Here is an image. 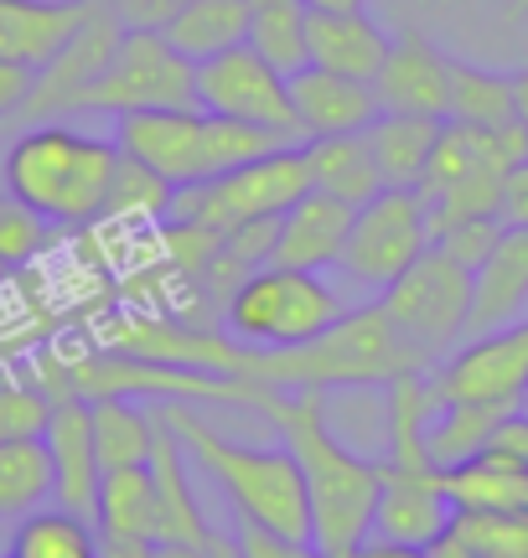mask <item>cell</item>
I'll list each match as a JSON object with an SVG mask.
<instances>
[{
	"mask_svg": "<svg viewBox=\"0 0 528 558\" xmlns=\"http://www.w3.org/2000/svg\"><path fill=\"white\" fill-rule=\"evenodd\" d=\"M269 429L285 439L296 456L311 501V543L326 558H352L373 538V512H379V460H363L347 450L326 424V393H275L269 403Z\"/></svg>",
	"mask_w": 528,
	"mask_h": 558,
	"instance_id": "6da1fadb",
	"label": "cell"
},
{
	"mask_svg": "<svg viewBox=\"0 0 528 558\" xmlns=\"http://www.w3.org/2000/svg\"><path fill=\"white\" fill-rule=\"evenodd\" d=\"M171 435L182 439L197 471L218 481L228 497L233 518L269 527L280 538L311 543V501H305V481L296 456L280 445H249V439L224 435L213 418H203V403H156Z\"/></svg>",
	"mask_w": 528,
	"mask_h": 558,
	"instance_id": "7a4b0ae2",
	"label": "cell"
},
{
	"mask_svg": "<svg viewBox=\"0 0 528 558\" xmlns=\"http://www.w3.org/2000/svg\"><path fill=\"white\" fill-rule=\"evenodd\" d=\"M120 171V145L62 120L26 124L5 150V192L37 207L52 228H88L104 222L109 186Z\"/></svg>",
	"mask_w": 528,
	"mask_h": 558,
	"instance_id": "3957f363",
	"label": "cell"
},
{
	"mask_svg": "<svg viewBox=\"0 0 528 558\" xmlns=\"http://www.w3.org/2000/svg\"><path fill=\"white\" fill-rule=\"evenodd\" d=\"M115 145H120V156L151 166L156 177H166L182 192V186H203V181L224 177L264 150H280L285 140L269 130H254V124L207 114L192 104V109L124 114V120H115Z\"/></svg>",
	"mask_w": 528,
	"mask_h": 558,
	"instance_id": "277c9868",
	"label": "cell"
},
{
	"mask_svg": "<svg viewBox=\"0 0 528 558\" xmlns=\"http://www.w3.org/2000/svg\"><path fill=\"white\" fill-rule=\"evenodd\" d=\"M528 156V130L518 120L503 130L488 124H461L446 120L430 171L420 181V197L430 207V239L456 218H497V197H503V177Z\"/></svg>",
	"mask_w": 528,
	"mask_h": 558,
	"instance_id": "5b68a950",
	"label": "cell"
},
{
	"mask_svg": "<svg viewBox=\"0 0 528 558\" xmlns=\"http://www.w3.org/2000/svg\"><path fill=\"white\" fill-rule=\"evenodd\" d=\"M347 316L343 295L311 269H285L260 264L254 275L239 279V290L224 305V326L244 347H305L322 331H332Z\"/></svg>",
	"mask_w": 528,
	"mask_h": 558,
	"instance_id": "8992f818",
	"label": "cell"
},
{
	"mask_svg": "<svg viewBox=\"0 0 528 558\" xmlns=\"http://www.w3.org/2000/svg\"><path fill=\"white\" fill-rule=\"evenodd\" d=\"M311 192V171H305V150L301 145H280V150H264V156L233 166L224 177L203 181V186H182L171 197L166 218L177 222H203L218 233H233L244 222H269L280 218L285 207Z\"/></svg>",
	"mask_w": 528,
	"mask_h": 558,
	"instance_id": "52a82bcc",
	"label": "cell"
},
{
	"mask_svg": "<svg viewBox=\"0 0 528 558\" xmlns=\"http://www.w3.org/2000/svg\"><path fill=\"white\" fill-rule=\"evenodd\" d=\"M379 305L405 331V341H415L430 362H441L471 337V269L430 243L425 254L388 284Z\"/></svg>",
	"mask_w": 528,
	"mask_h": 558,
	"instance_id": "ba28073f",
	"label": "cell"
},
{
	"mask_svg": "<svg viewBox=\"0 0 528 558\" xmlns=\"http://www.w3.org/2000/svg\"><path fill=\"white\" fill-rule=\"evenodd\" d=\"M197 104V62H187L166 32H120V47L88 88L83 109L94 114H145V109H192Z\"/></svg>",
	"mask_w": 528,
	"mask_h": 558,
	"instance_id": "9c48e42d",
	"label": "cell"
},
{
	"mask_svg": "<svg viewBox=\"0 0 528 558\" xmlns=\"http://www.w3.org/2000/svg\"><path fill=\"white\" fill-rule=\"evenodd\" d=\"M430 248V207L420 192L405 186H384L373 202L358 207L352 233H347V254L343 269L358 290H379L384 295L394 279L405 275L409 264Z\"/></svg>",
	"mask_w": 528,
	"mask_h": 558,
	"instance_id": "30bf717a",
	"label": "cell"
},
{
	"mask_svg": "<svg viewBox=\"0 0 528 558\" xmlns=\"http://www.w3.org/2000/svg\"><path fill=\"white\" fill-rule=\"evenodd\" d=\"M197 109L239 120V124H254V130H269L285 145H305L301 120L290 109V78H285L280 68H269L249 41L197 62Z\"/></svg>",
	"mask_w": 528,
	"mask_h": 558,
	"instance_id": "8fae6325",
	"label": "cell"
},
{
	"mask_svg": "<svg viewBox=\"0 0 528 558\" xmlns=\"http://www.w3.org/2000/svg\"><path fill=\"white\" fill-rule=\"evenodd\" d=\"M528 388V320L467 337L430 367L435 403H518Z\"/></svg>",
	"mask_w": 528,
	"mask_h": 558,
	"instance_id": "7c38bea8",
	"label": "cell"
},
{
	"mask_svg": "<svg viewBox=\"0 0 528 558\" xmlns=\"http://www.w3.org/2000/svg\"><path fill=\"white\" fill-rule=\"evenodd\" d=\"M120 21L104 11L88 16V26H83L79 37L62 47L58 58L47 62L37 73V83H32V94H26V104H21V124H41V120H62V114H79L83 99H88V88L104 78V68H109V58H115V47H120Z\"/></svg>",
	"mask_w": 528,
	"mask_h": 558,
	"instance_id": "4fadbf2b",
	"label": "cell"
},
{
	"mask_svg": "<svg viewBox=\"0 0 528 558\" xmlns=\"http://www.w3.org/2000/svg\"><path fill=\"white\" fill-rule=\"evenodd\" d=\"M451 501L441 492V471L435 465H394L379 460V512H373V533L394 543H415L430 548L435 538L451 533Z\"/></svg>",
	"mask_w": 528,
	"mask_h": 558,
	"instance_id": "5bb4252c",
	"label": "cell"
},
{
	"mask_svg": "<svg viewBox=\"0 0 528 558\" xmlns=\"http://www.w3.org/2000/svg\"><path fill=\"white\" fill-rule=\"evenodd\" d=\"M373 94L388 114H425L446 120L451 109V58L425 32H399L388 41V58L373 78Z\"/></svg>",
	"mask_w": 528,
	"mask_h": 558,
	"instance_id": "9a60e30c",
	"label": "cell"
},
{
	"mask_svg": "<svg viewBox=\"0 0 528 558\" xmlns=\"http://www.w3.org/2000/svg\"><path fill=\"white\" fill-rule=\"evenodd\" d=\"M47 456H52V476H58V507L73 512V518L94 522V507H99V445H94V403L88 399H58L52 403V418H47Z\"/></svg>",
	"mask_w": 528,
	"mask_h": 558,
	"instance_id": "2e32d148",
	"label": "cell"
},
{
	"mask_svg": "<svg viewBox=\"0 0 528 558\" xmlns=\"http://www.w3.org/2000/svg\"><path fill=\"white\" fill-rule=\"evenodd\" d=\"M352 218L358 207L326 197V192H305L296 207H285L280 222H275V248H269V264H285V269H337L347 254V233H352Z\"/></svg>",
	"mask_w": 528,
	"mask_h": 558,
	"instance_id": "e0dca14e",
	"label": "cell"
},
{
	"mask_svg": "<svg viewBox=\"0 0 528 558\" xmlns=\"http://www.w3.org/2000/svg\"><path fill=\"white\" fill-rule=\"evenodd\" d=\"M94 11L99 0H0V58L41 73Z\"/></svg>",
	"mask_w": 528,
	"mask_h": 558,
	"instance_id": "ac0fdd59",
	"label": "cell"
},
{
	"mask_svg": "<svg viewBox=\"0 0 528 558\" xmlns=\"http://www.w3.org/2000/svg\"><path fill=\"white\" fill-rule=\"evenodd\" d=\"M290 109H296L305 140L363 135L368 124L384 114L373 83L343 78V73H326V68H301V73H290Z\"/></svg>",
	"mask_w": 528,
	"mask_h": 558,
	"instance_id": "d6986e66",
	"label": "cell"
},
{
	"mask_svg": "<svg viewBox=\"0 0 528 558\" xmlns=\"http://www.w3.org/2000/svg\"><path fill=\"white\" fill-rule=\"evenodd\" d=\"M388 41L394 37L368 11H311V26H305L311 68H326V73L363 78V83L379 78V68L388 58Z\"/></svg>",
	"mask_w": 528,
	"mask_h": 558,
	"instance_id": "ffe728a7",
	"label": "cell"
},
{
	"mask_svg": "<svg viewBox=\"0 0 528 558\" xmlns=\"http://www.w3.org/2000/svg\"><path fill=\"white\" fill-rule=\"evenodd\" d=\"M528 305V228H503L482 269L471 275V337L513 326Z\"/></svg>",
	"mask_w": 528,
	"mask_h": 558,
	"instance_id": "44dd1931",
	"label": "cell"
},
{
	"mask_svg": "<svg viewBox=\"0 0 528 558\" xmlns=\"http://www.w3.org/2000/svg\"><path fill=\"white\" fill-rule=\"evenodd\" d=\"M151 476H156V501H161V538L156 543H207L213 527H207L197 486H192V456L182 450V439L171 435L166 418L156 429V445H151Z\"/></svg>",
	"mask_w": 528,
	"mask_h": 558,
	"instance_id": "7402d4cb",
	"label": "cell"
},
{
	"mask_svg": "<svg viewBox=\"0 0 528 558\" xmlns=\"http://www.w3.org/2000/svg\"><path fill=\"white\" fill-rule=\"evenodd\" d=\"M94 533H99V538H130V543L161 538V501H156L151 465L104 471L99 507H94Z\"/></svg>",
	"mask_w": 528,
	"mask_h": 558,
	"instance_id": "603a6c76",
	"label": "cell"
},
{
	"mask_svg": "<svg viewBox=\"0 0 528 558\" xmlns=\"http://www.w3.org/2000/svg\"><path fill=\"white\" fill-rule=\"evenodd\" d=\"M305 171H311V186L326 192V197L347 202V207H363L384 192V177H379V160L368 150V135H322L305 140Z\"/></svg>",
	"mask_w": 528,
	"mask_h": 558,
	"instance_id": "cb8c5ba5",
	"label": "cell"
},
{
	"mask_svg": "<svg viewBox=\"0 0 528 558\" xmlns=\"http://www.w3.org/2000/svg\"><path fill=\"white\" fill-rule=\"evenodd\" d=\"M441 124L446 120H425V114H379L368 124V150L379 160V177L384 186H405V192H420V181L430 171V156H435V140H441Z\"/></svg>",
	"mask_w": 528,
	"mask_h": 558,
	"instance_id": "d4e9b609",
	"label": "cell"
},
{
	"mask_svg": "<svg viewBox=\"0 0 528 558\" xmlns=\"http://www.w3.org/2000/svg\"><path fill=\"white\" fill-rule=\"evenodd\" d=\"M518 403H435V414L425 424V456L435 471L467 465L488 450L492 429L513 414Z\"/></svg>",
	"mask_w": 528,
	"mask_h": 558,
	"instance_id": "484cf974",
	"label": "cell"
},
{
	"mask_svg": "<svg viewBox=\"0 0 528 558\" xmlns=\"http://www.w3.org/2000/svg\"><path fill=\"white\" fill-rule=\"evenodd\" d=\"M249 11H254V0H187L166 26V41L187 62H207L249 41Z\"/></svg>",
	"mask_w": 528,
	"mask_h": 558,
	"instance_id": "4316f807",
	"label": "cell"
},
{
	"mask_svg": "<svg viewBox=\"0 0 528 558\" xmlns=\"http://www.w3.org/2000/svg\"><path fill=\"white\" fill-rule=\"evenodd\" d=\"M441 492H446L451 512H528V471L492 456L441 471Z\"/></svg>",
	"mask_w": 528,
	"mask_h": 558,
	"instance_id": "83f0119b",
	"label": "cell"
},
{
	"mask_svg": "<svg viewBox=\"0 0 528 558\" xmlns=\"http://www.w3.org/2000/svg\"><path fill=\"white\" fill-rule=\"evenodd\" d=\"M58 492L47 439H5L0 445V522H21L41 512Z\"/></svg>",
	"mask_w": 528,
	"mask_h": 558,
	"instance_id": "f1b7e54d",
	"label": "cell"
},
{
	"mask_svg": "<svg viewBox=\"0 0 528 558\" xmlns=\"http://www.w3.org/2000/svg\"><path fill=\"white\" fill-rule=\"evenodd\" d=\"M161 414L135 399H99L94 403V445H99V465L120 471V465H151V445H156Z\"/></svg>",
	"mask_w": 528,
	"mask_h": 558,
	"instance_id": "f546056e",
	"label": "cell"
},
{
	"mask_svg": "<svg viewBox=\"0 0 528 558\" xmlns=\"http://www.w3.org/2000/svg\"><path fill=\"white\" fill-rule=\"evenodd\" d=\"M305 26H311V5L305 0H254V11H249V47L290 78V73L311 68Z\"/></svg>",
	"mask_w": 528,
	"mask_h": 558,
	"instance_id": "4dcf8cb0",
	"label": "cell"
},
{
	"mask_svg": "<svg viewBox=\"0 0 528 558\" xmlns=\"http://www.w3.org/2000/svg\"><path fill=\"white\" fill-rule=\"evenodd\" d=\"M446 120L488 124V130L513 124L518 120V104H513V73H497V68H482V62L451 58V109H446Z\"/></svg>",
	"mask_w": 528,
	"mask_h": 558,
	"instance_id": "1f68e13d",
	"label": "cell"
},
{
	"mask_svg": "<svg viewBox=\"0 0 528 558\" xmlns=\"http://www.w3.org/2000/svg\"><path fill=\"white\" fill-rule=\"evenodd\" d=\"M11 554L16 558H99V533L88 518H73V512H32L21 518L16 538H11Z\"/></svg>",
	"mask_w": 528,
	"mask_h": 558,
	"instance_id": "d6a6232c",
	"label": "cell"
},
{
	"mask_svg": "<svg viewBox=\"0 0 528 558\" xmlns=\"http://www.w3.org/2000/svg\"><path fill=\"white\" fill-rule=\"evenodd\" d=\"M171 197H177V186H171V181L156 177V171L141 166V160L120 156V171H115V186H109V207H104V218L109 222H166Z\"/></svg>",
	"mask_w": 528,
	"mask_h": 558,
	"instance_id": "836d02e7",
	"label": "cell"
},
{
	"mask_svg": "<svg viewBox=\"0 0 528 558\" xmlns=\"http://www.w3.org/2000/svg\"><path fill=\"white\" fill-rule=\"evenodd\" d=\"M451 533L482 558H528V512H456Z\"/></svg>",
	"mask_w": 528,
	"mask_h": 558,
	"instance_id": "e575fe53",
	"label": "cell"
},
{
	"mask_svg": "<svg viewBox=\"0 0 528 558\" xmlns=\"http://www.w3.org/2000/svg\"><path fill=\"white\" fill-rule=\"evenodd\" d=\"M52 243V222L41 218L37 207H26L21 197L0 192V269H26L32 259H41V248Z\"/></svg>",
	"mask_w": 528,
	"mask_h": 558,
	"instance_id": "d590c367",
	"label": "cell"
},
{
	"mask_svg": "<svg viewBox=\"0 0 528 558\" xmlns=\"http://www.w3.org/2000/svg\"><path fill=\"white\" fill-rule=\"evenodd\" d=\"M52 418V399L37 383H0V445L5 439H41Z\"/></svg>",
	"mask_w": 528,
	"mask_h": 558,
	"instance_id": "8d00e7d4",
	"label": "cell"
},
{
	"mask_svg": "<svg viewBox=\"0 0 528 558\" xmlns=\"http://www.w3.org/2000/svg\"><path fill=\"white\" fill-rule=\"evenodd\" d=\"M497 239H503V218H456V222H446L430 243H435L441 254H451L456 264H467L471 275H477L482 259L497 248Z\"/></svg>",
	"mask_w": 528,
	"mask_h": 558,
	"instance_id": "74e56055",
	"label": "cell"
},
{
	"mask_svg": "<svg viewBox=\"0 0 528 558\" xmlns=\"http://www.w3.org/2000/svg\"><path fill=\"white\" fill-rule=\"evenodd\" d=\"M182 5L187 0H104V11L120 21L124 32H166Z\"/></svg>",
	"mask_w": 528,
	"mask_h": 558,
	"instance_id": "f35d334b",
	"label": "cell"
},
{
	"mask_svg": "<svg viewBox=\"0 0 528 558\" xmlns=\"http://www.w3.org/2000/svg\"><path fill=\"white\" fill-rule=\"evenodd\" d=\"M239 548H244V558H326L316 543L280 538V533L254 527V522H239Z\"/></svg>",
	"mask_w": 528,
	"mask_h": 558,
	"instance_id": "ab89813d",
	"label": "cell"
},
{
	"mask_svg": "<svg viewBox=\"0 0 528 558\" xmlns=\"http://www.w3.org/2000/svg\"><path fill=\"white\" fill-rule=\"evenodd\" d=\"M482 456H492V460H503V465H518V471H528V418L513 409L497 429H492V439H488V450Z\"/></svg>",
	"mask_w": 528,
	"mask_h": 558,
	"instance_id": "60d3db41",
	"label": "cell"
},
{
	"mask_svg": "<svg viewBox=\"0 0 528 558\" xmlns=\"http://www.w3.org/2000/svg\"><path fill=\"white\" fill-rule=\"evenodd\" d=\"M497 218L503 228H528V156L503 177V197H497Z\"/></svg>",
	"mask_w": 528,
	"mask_h": 558,
	"instance_id": "b9f144b4",
	"label": "cell"
},
{
	"mask_svg": "<svg viewBox=\"0 0 528 558\" xmlns=\"http://www.w3.org/2000/svg\"><path fill=\"white\" fill-rule=\"evenodd\" d=\"M32 83H37L32 68L0 58V120H5V114H21V104H26V94H32Z\"/></svg>",
	"mask_w": 528,
	"mask_h": 558,
	"instance_id": "7bdbcfd3",
	"label": "cell"
},
{
	"mask_svg": "<svg viewBox=\"0 0 528 558\" xmlns=\"http://www.w3.org/2000/svg\"><path fill=\"white\" fill-rule=\"evenodd\" d=\"M352 558H430V548H415V543H394V538H379V533H373V538H368Z\"/></svg>",
	"mask_w": 528,
	"mask_h": 558,
	"instance_id": "ee69618b",
	"label": "cell"
},
{
	"mask_svg": "<svg viewBox=\"0 0 528 558\" xmlns=\"http://www.w3.org/2000/svg\"><path fill=\"white\" fill-rule=\"evenodd\" d=\"M99 558H156V543H130V538H99Z\"/></svg>",
	"mask_w": 528,
	"mask_h": 558,
	"instance_id": "f6af8a7d",
	"label": "cell"
},
{
	"mask_svg": "<svg viewBox=\"0 0 528 558\" xmlns=\"http://www.w3.org/2000/svg\"><path fill=\"white\" fill-rule=\"evenodd\" d=\"M207 558H244L239 533H207Z\"/></svg>",
	"mask_w": 528,
	"mask_h": 558,
	"instance_id": "bcb514c9",
	"label": "cell"
},
{
	"mask_svg": "<svg viewBox=\"0 0 528 558\" xmlns=\"http://www.w3.org/2000/svg\"><path fill=\"white\" fill-rule=\"evenodd\" d=\"M156 558H207V543H156Z\"/></svg>",
	"mask_w": 528,
	"mask_h": 558,
	"instance_id": "7dc6e473",
	"label": "cell"
},
{
	"mask_svg": "<svg viewBox=\"0 0 528 558\" xmlns=\"http://www.w3.org/2000/svg\"><path fill=\"white\" fill-rule=\"evenodd\" d=\"M513 104H518V124L528 130V68L524 73H513Z\"/></svg>",
	"mask_w": 528,
	"mask_h": 558,
	"instance_id": "c3c4849f",
	"label": "cell"
},
{
	"mask_svg": "<svg viewBox=\"0 0 528 558\" xmlns=\"http://www.w3.org/2000/svg\"><path fill=\"white\" fill-rule=\"evenodd\" d=\"M311 11H368V0H305Z\"/></svg>",
	"mask_w": 528,
	"mask_h": 558,
	"instance_id": "681fc988",
	"label": "cell"
},
{
	"mask_svg": "<svg viewBox=\"0 0 528 558\" xmlns=\"http://www.w3.org/2000/svg\"><path fill=\"white\" fill-rule=\"evenodd\" d=\"M528 16V0H508V21H524Z\"/></svg>",
	"mask_w": 528,
	"mask_h": 558,
	"instance_id": "f907efd6",
	"label": "cell"
},
{
	"mask_svg": "<svg viewBox=\"0 0 528 558\" xmlns=\"http://www.w3.org/2000/svg\"><path fill=\"white\" fill-rule=\"evenodd\" d=\"M518 414H524V418H528V388H524V399H518Z\"/></svg>",
	"mask_w": 528,
	"mask_h": 558,
	"instance_id": "816d5d0a",
	"label": "cell"
},
{
	"mask_svg": "<svg viewBox=\"0 0 528 558\" xmlns=\"http://www.w3.org/2000/svg\"><path fill=\"white\" fill-rule=\"evenodd\" d=\"M0 558H16V554H0Z\"/></svg>",
	"mask_w": 528,
	"mask_h": 558,
	"instance_id": "f5cc1de1",
	"label": "cell"
},
{
	"mask_svg": "<svg viewBox=\"0 0 528 558\" xmlns=\"http://www.w3.org/2000/svg\"><path fill=\"white\" fill-rule=\"evenodd\" d=\"M0 275H5V269H0Z\"/></svg>",
	"mask_w": 528,
	"mask_h": 558,
	"instance_id": "db71d44e",
	"label": "cell"
}]
</instances>
